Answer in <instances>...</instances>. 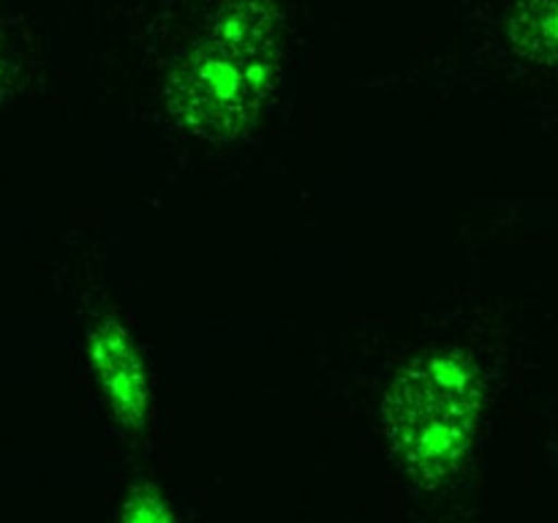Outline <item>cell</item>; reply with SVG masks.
Here are the masks:
<instances>
[{
  "label": "cell",
  "instance_id": "1",
  "mask_svg": "<svg viewBox=\"0 0 558 523\" xmlns=\"http://www.w3.org/2000/svg\"><path fill=\"white\" fill-rule=\"evenodd\" d=\"M272 71V25L256 3L229 9L174 76V107L202 136L223 139L259 109Z\"/></svg>",
  "mask_w": 558,
  "mask_h": 523
},
{
  "label": "cell",
  "instance_id": "2",
  "mask_svg": "<svg viewBox=\"0 0 558 523\" xmlns=\"http://www.w3.org/2000/svg\"><path fill=\"white\" fill-rule=\"evenodd\" d=\"M385 412L401 461L417 477L439 479L472 439L477 412L472 370L445 354L420 360L396 381Z\"/></svg>",
  "mask_w": 558,
  "mask_h": 523
},
{
  "label": "cell",
  "instance_id": "3",
  "mask_svg": "<svg viewBox=\"0 0 558 523\" xmlns=\"http://www.w3.org/2000/svg\"><path fill=\"white\" fill-rule=\"evenodd\" d=\"M93 365L98 379L107 387L109 401L114 403L118 414L129 423L142 419L145 412V376H142L140 357L131 346L129 336L120 327L107 325L93 338Z\"/></svg>",
  "mask_w": 558,
  "mask_h": 523
},
{
  "label": "cell",
  "instance_id": "4",
  "mask_svg": "<svg viewBox=\"0 0 558 523\" xmlns=\"http://www.w3.org/2000/svg\"><path fill=\"white\" fill-rule=\"evenodd\" d=\"M515 38L539 58H558V0H523L515 16Z\"/></svg>",
  "mask_w": 558,
  "mask_h": 523
},
{
  "label": "cell",
  "instance_id": "5",
  "mask_svg": "<svg viewBox=\"0 0 558 523\" xmlns=\"http://www.w3.org/2000/svg\"><path fill=\"white\" fill-rule=\"evenodd\" d=\"M123 523H172V515L156 490L142 488L125 501Z\"/></svg>",
  "mask_w": 558,
  "mask_h": 523
}]
</instances>
